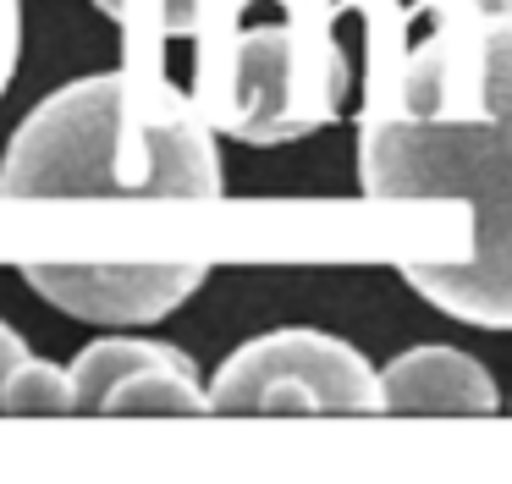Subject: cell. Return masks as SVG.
Segmentation results:
<instances>
[{
  "mask_svg": "<svg viewBox=\"0 0 512 484\" xmlns=\"http://www.w3.org/2000/svg\"><path fill=\"white\" fill-rule=\"evenodd\" d=\"M364 6L358 187L375 204L463 209V248L402 259V281L463 325L512 330V0Z\"/></svg>",
  "mask_w": 512,
  "mask_h": 484,
  "instance_id": "6da1fadb",
  "label": "cell"
},
{
  "mask_svg": "<svg viewBox=\"0 0 512 484\" xmlns=\"http://www.w3.org/2000/svg\"><path fill=\"white\" fill-rule=\"evenodd\" d=\"M0 198H221L215 127L182 88L122 72L78 77L28 110L0 160Z\"/></svg>",
  "mask_w": 512,
  "mask_h": 484,
  "instance_id": "7a4b0ae2",
  "label": "cell"
},
{
  "mask_svg": "<svg viewBox=\"0 0 512 484\" xmlns=\"http://www.w3.org/2000/svg\"><path fill=\"white\" fill-rule=\"evenodd\" d=\"M342 11L325 0H287L276 22L243 33H199V88L215 132L237 143H292L331 127L353 83L347 50L336 39Z\"/></svg>",
  "mask_w": 512,
  "mask_h": 484,
  "instance_id": "3957f363",
  "label": "cell"
},
{
  "mask_svg": "<svg viewBox=\"0 0 512 484\" xmlns=\"http://www.w3.org/2000/svg\"><path fill=\"white\" fill-rule=\"evenodd\" d=\"M204 396L210 413H380V380L364 352L309 325L243 341Z\"/></svg>",
  "mask_w": 512,
  "mask_h": 484,
  "instance_id": "277c9868",
  "label": "cell"
},
{
  "mask_svg": "<svg viewBox=\"0 0 512 484\" xmlns=\"http://www.w3.org/2000/svg\"><path fill=\"white\" fill-rule=\"evenodd\" d=\"M23 281L45 303L89 325H155L204 281V259H23Z\"/></svg>",
  "mask_w": 512,
  "mask_h": 484,
  "instance_id": "5b68a950",
  "label": "cell"
},
{
  "mask_svg": "<svg viewBox=\"0 0 512 484\" xmlns=\"http://www.w3.org/2000/svg\"><path fill=\"white\" fill-rule=\"evenodd\" d=\"M380 380V413H496L501 391L457 347H413L391 358Z\"/></svg>",
  "mask_w": 512,
  "mask_h": 484,
  "instance_id": "8992f818",
  "label": "cell"
},
{
  "mask_svg": "<svg viewBox=\"0 0 512 484\" xmlns=\"http://www.w3.org/2000/svg\"><path fill=\"white\" fill-rule=\"evenodd\" d=\"M100 413H111V418H144V413L199 418V413H210V396L193 380L188 352H171V358H155L144 369H133L127 380H116L111 396L100 402Z\"/></svg>",
  "mask_w": 512,
  "mask_h": 484,
  "instance_id": "52a82bcc",
  "label": "cell"
},
{
  "mask_svg": "<svg viewBox=\"0 0 512 484\" xmlns=\"http://www.w3.org/2000/svg\"><path fill=\"white\" fill-rule=\"evenodd\" d=\"M171 352H182V347H171V341H122V336L83 347L78 363L67 369L72 413H100V402L111 396L116 380H127L133 369H144V363H155V358H171Z\"/></svg>",
  "mask_w": 512,
  "mask_h": 484,
  "instance_id": "ba28073f",
  "label": "cell"
},
{
  "mask_svg": "<svg viewBox=\"0 0 512 484\" xmlns=\"http://www.w3.org/2000/svg\"><path fill=\"white\" fill-rule=\"evenodd\" d=\"M0 413L17 418H50V413H72V380L67 369L45 358H17L12 369L0 374Z\"/></svg>",
  "mask_w": 512,
  "mask_h": 484,
  "instance_id": "9c48e42d",
  "label": "cell"
},
{
  "mask_svg": "<svg viewBox=\"0 0 512 484\" xmlns=\"http://www.w3.org/2000/svg\"><path fill=\"white\" fill-rule=\"evenodd\" d=\"M94 6L122 17V22L155 17L160 33H210V28H221L226 17H237L248 0H94Z\"/></svg>",
  "mask_w": 512,
  "mask_h": 484,
  "instance_id": "30bf717a",
  "label": "cell"
},
{
  "mask_svg": "<svg viewBox=\"0 0 512 484\" xmlns=\"http://www.w3.org/2000/svg\"><path fill=\"white\" fill-rule=\"evenodd\" d=\"M17 55H23V0H0V99L17 77Z\"/></svg>",
  "mask_w": 512,
  "mask_h": 484,
  "instance_id": "8fae6325",
  "label": "cell"
},
{
  "mask_svg": "<svg viewBox=\"0 0 512 484\" xmlns=\"http://www.w3.org/2000/svg\"><path fill=\"white\" fill-rule=\"evenodd\" d=\"M23 352H28V341H23V336H17V330H12V325H6V319H0V374L12 369V363H17V358H23Z\"/></svg>",
  "mask_w": 512,
  "mask_h": 484,
  "instance_id": "7c38bea8",
  "label": "cell"
}]
</instances>
